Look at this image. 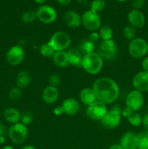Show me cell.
I'll return each mask as SVG.
<instances>
[{
    "mask_svg": "<svg viewBox=\"0 0 148 149\" xmlns=\"http://www.w3.org/2000/svg\"><path fill=\"white\" fill-rule=\"evenodd\" d=\"M92 89L97 100L104 104L113 103L119 96V87L117 83L107 77L97 79L93 84Z\"/></svg>",
    "mask_w": 148,
    "mask_h": 149,
    "instance_id": "cell-1",
    "label": "cell"
},
{
    "mask_svg": "<svg viewBox=\"0 0 148 149\" xmlns=\"http://www.w3.org/2000/svg\"><path fill=\"white\" fill-rule=\"evenodd\" d=\"M102 66V58L97 52L86 54L83 57L82 67L89 74H97L101 71Z\"/></svg>",
    "mask_w": 148,
    "mask_h": 149,
    "instance_id": "cell-2",
    "label": "cell"
},
{
    "mask_svg": "<svg viewBox=\"0 0 148 149\" xmlns=\"http://www.w3.org/2000/svg\"><path fill=\"white\" fill-rule=\"evenodd\" d=\"M148 52V44L142 38H134L130 41L129 52L132 58L140 59L147 55Z\"/></svg>",
    "mask_w": 148,
    "mask_h": 149,
    "instance_id": "cell-3",
    "label": "cell"
},
{
    "mask_svg": "<svg viewBox=\"0 0 148 149\" xmlns=\"http://www.w3.org/2000/svg\"><path fill=\"white\" fill-rule=\"evenodd\" d=\"M81 24L86 30L96 31L101 27V18L98 13L89 10L81 16Z\"/></svg>",
    "mask_w": 148,
    "mask_h": 149,
    "instance_id": "cell-4",
    "label": "cell"
},
{
    "mask_svg": "<svg viewBox=\"0 0 148 149\" xmlns=\"http://www.w3.org/2000/svg\"><path fill=\"white\" fill-rule=\"evenodd\" d=\"M55 51H65L71 45V39L69 35L63 31L55 32L48 42Z\"/></svg>",
    "mask_w": 148,
    "mask_h": 149,
    "instance_id": "cell-5",
    "label": "cell"
},
{
    "mask_svg": "<svg viewBox=\"0 0 148 149\" xmlns=\"http://www.w3.org/2000/svg\"><path fill=\"white\" fill-rule=\"evenodd\" d=\"M8 135L12 142L16 144H21L26 141L28 137V130L25 125L17 123L10 127L8 130Z\"/></svg>",
    "mask_w": 148,
    "mask_h": 149,
    "instance_id": "cell-6",
    "label": "cell"
},
{
    "mask_svg": "<svg viewBox=\"0 0 148 149\" xmlns=\"http://www.w3.org/2000/svg\"><path fill=\"white\" fill-rule=\"evenodd\" d=\"M36 18L44 24L53 23L57 19V11L54 7L49 5H41L36 11Z\"/></svg>",
    "mask_w": 148,
    "mask_h": 149,
    "instance_id": "cell-7",
    "label": "cell"
},
{
    "mask_svg": "<svg viewBox=\"0 0 148 149\" xmlns=\"http://www.w3.org/2000/svg\"><path fill=\"white\" fill-rule=\"evenodd\" d=\"M120 110L118 107H114L111 110L107 111L104 117L102 119L101 124L107 129H115L120 122Z\"/></svg>",
    "mask_w": 148,
    "mask_h": 149,
    "instance_id": "cell-8",
    "label": "cell"
},
{
    "mask_svg": "<svg viewBox=\"0 0 148 149\" xmlns=\"http://www.w3.org/2000/svg\"><path fill=\"white\" fill-rule=\"evenodd\" d=\"M107 111L106 104L102 102L95 101L92 104L88 106L86 110V115L92 120L101 121Z\"/></svg>",
    "mask_w": 148,
    "mask_h": 149,
    "instance_id": "cell-9",
    "label": "cell"
},
{
    "mask_svg": "<svg viewBox=\"0 0 148 149\" xmlns=\"http://www.w3.org/2000/svg\"><path fill=\"white\" fill-rule=\"evenodd\" d=\"M126 107L133 112H136L144 104V97L142 93L133 90L129 92L126 100Z\"/></svg>",
    "mask_w": 148,
    "mask_h": 149,
    "instance_id": "cell-10",
    "label": "cell"
},
{
    "mask_svg": "<svg viewBox=\"0 0 148 149\" xmlns=\"http://www.w3.org/2000/svg\"><path fill=\"white\" fill-rule=\"evenodd\" d=\"M25 58L24 49L22 47L13 46L7 51L6 58L7 61L10 65L15 66L19 65L23 61Z\"/></svg>",
    "mask_w": 148,
    "mask_h": 149,
    "instance_id": "cell-11",
    "label": "cell"
},
{
    "mask_svg": "<svg viewBox=\"0 0 148 149\" xmlns=\"http://www.w3.org/2000/svg\"><path fill=\"white\" fill-rule=\"evenodd\" d=\"M99 55L102 59L112 60L117 52L115 43L113 39L108 41H102L99 47Z\"/></svg>",
    "mask_w": 148,
    "mask_h": 149,
    "instance_id": "cell-12",
    "label": "cell"
},
{
    "mask_svg": "<svg viewBox=\"0 0 148 149\" xmlns=\"http://www.w3.org/2000/svg\"><path fill=\"white\" fill-rule=\"evenodd\" d=\"M132 84L134 90L145 93L148 91V72L142 71L136 74L132 80Z\"/></svg>",
    "mask_w": 148,
    "mask_h": 149,
    "instance_id": "cell-13",
    "label": "cell"
},
{
    "mask_svg": "<svg viewBox=\"0 0 148 149\" xmlns=\"http://www.w3.org/2000/svg\"><path fill=\"white\" fill-rule=\"evenodd\" d=\"M127 18L130 26L134 29H142L145 25V16L140 10H132L128 14Z\"/></svg>",
    "mask_w": 148,
    "mask_h": 149,
    "instance_id": "cell-14",
    "label": "cell"
},
{
    "mask_svg": "<svg viewBox=\"0 0 148 149\" xmlns=\"http://www.w3.org/2000/svg\"><path fill=\"white\" fill-rule=\"evenodd\" d=\"M120 146L123 149L137 148V135L135 132L129 131L122 136Z\"/></svg>",
    "mask_w": 148,
    "mask_h": 149,
    "instance_id": "cell-15",
    "label": "cell"
},
{
    "mask_svg": "<svg viewBox=\"0 0 148 149\" xmlns=\"http://www.w3.org/2000/svg\"><path fill=\"white\" fill-rule=\"evenodd\" d=\"M62 108L64 113L69 116H73L79 111L80 105L75 99L71 97L64 100Z\"/></svg>",
    "mask_w": 148,
    "mask_h": 149,
    "instance_id": "cell-16",
    "label": "cell"
},
{
    "mask_svg": "<svg viewBox=\"0 0 148 149\" xmlns=\"http://www.w3.org/2000/svg\"><path fill=\"white\" fill-rule=\"evenodd\" d=\"M64 20L67 26L72 29L78 28L81 24V16L74 10L66 12L64 15Z\"/></svg>",
    "mask_w": 148,
    "mask_h": 149,
    "instance_id": "cell-17",
    "label": "cell"
},
{
    "mask_svg": "<svg viewBox=\"0 0 148 149\" xmlns=\"http://www.w3.org/2000/svg\"><path fill=\"white\" fill-rule=\"evenodd\" d=\"M58 97H59V93L57 89L50 85L46 87L42 93V100L48 104L55 103L57 100Z\"/></svg>",
    "mask_w": 148,
    "mask_h": 149,
    "instance_id": "cell-18",
    "label": "cell"
},
{
    "mask_svg": "<svg viewBox=\"0 0 148 149\" xmlns=\"http://www.w3.org/2000/svg\"><path fill=\"white\" fill-rule=\"evenodd\" d=\"M4 118L9 123L15 125L21 120V113L15 108H8L4 111Z\"/></svg>",
    "mask_w": 148,
    "mask_h": 149,
    "instance_id": "cell-19",
    "label": "cell"
},
{
    "mask_svg": "<svg viewBox=\"0 0 148 149\" xmlns=\"http://www.w3.org/2000/svg\"><path fill=\"white\" fill-rule=\"evenodd\" d=\"M68 55V60H69V64L76 67L82 66L83 57L80 50L75 48L69 49L67 52Z\"/></svg>",
    "mask_w": 148,
    "mask_h": 149,
    "instance_id": "cell-20",
    "label": "cell"
},
{
    "mask_svg": "<svg viewBox=\"0 0 148 149\" xmlns=\"http://www.w3.org/2000/svg\"><path fill=\"white\" fill-rule=\"evenodd\" d=\"M80 99L84 104L86 106L92 104L97 101V97L92 88H85L80 93Z\"/></svg>",
    "mask_w": 148,
    "mask_h": 149,
    "instance_id": "cell-21",
    "label": "cell"
},
{
    "mask_svg": "<svg viewBox=\"0 0 148 149\" xmlns=\"http://www.w3.org/2000/svg\"><path fill=\"white\" fill-rule=\"evenodd\" d=\"M53 61L55 65L60 68H64L69 65V60L67 52L57 51L53 55Z\"/></svg>",
    "mask_w": 148,
    "mask_h": 149,
    "instance_id": "cell-22",
    "label": "cell"
},
{
    "mask_svg": "<svg viewBox=\"0 0 148 149\" xmlns=\"http://www.w3.org/2000/svg\"><path fill=\"white\" fill-rule=\"evenodd\" d=\"M31 75L27 71H22L17 74L16 85L18 88L23 89L28 87L31 81Z\"/></svg>",
    "mask_w": 148,
    "mask_h": 149,
    "instance_id": "cell-23",
    "label": "cell"
},
{
    "mask_svg": "<svg viewBox=\"0 0 148 149\" xmlns=\"http://www.w3.org/2000/svg\"><path fill=\"white\" fill-rule=\"evenodd\" d=\"M99 34H100V37L103 41H108L111 40L112 38H113V32L110 26L105 25V26L100 27Z\"/></svg>",
    "mask_w": 148,
    "mask_h": 149,
    "instance_id": "cell-24",
    "label": "cell"
},
{
    "mask_svg": "<svg viewBox=\"0 0 148 149\" xmlns=\"http://www.w3.org/2000/svg\"><path fill=\"white\" fill-rule=\"evenodd\" d=\"M55 52L56 51L49 45V42L43 44L40 47V53L44 58H51V57H53Z\"/></svg>",
    "mask_w": 148,
    "mask_h": 149,
    "instance_id": "cell-25",
    "label": "cell"
},
{
    "mask_svg": "<svg viewBox=\"0 0 148 149\" xmlns=\"http://www.w3.org/2000/svg\"><path fill=\"white\" fill-rule=\"evenodd\" d=\"M137 148L139 149H148V136L145 132L137 135Z\"/></svg>",
    "mask_w": 148,
    "mask_h": 149,
    "instance_id": "cell-26",
    "label": "cell"
},
{
    "mask_svg": "<svg viewBox=\"0 0 148 149\" xmlns=\"http://www.w3.org/2000/svg\"><path fill=\"white\" fill-rule=\"evenodd\" d=\"M105 5L104 0H93L90 4V10L94 13H99L104 10Z\"/></svg>",
    "mask_w": 148,
    "mask_h": 149,
    "instance_id": "cell-27",
    "label": "cell"
},
{
    "mask_svg": "<svg viewBox=\"0 0 148 149\" xmlns=\"http://www.w3.org/2000/svg\"><path fill=\"white\" fill-rule=\"evenodd\" d=\"M128 121L129 123L134 127H139L142 124V118L141 117L140 114L137 112H132L129 116H128Z\"/></svg>",
    "mask_w": 148,
    "mask_h": 149,
    "instance_id": "cell-28",
    "label": "cell"
},
{
    "mask_svg": "<svg viewBox=\"0 0 148 149\" xmlns=\"http://www.w3.org/2000/svg\"><path fill=\"white\" fill-rule=\"evenodd\" d=\"M36 19V12L33 11V10H28V11H26L25 13H23V14L22 15L21 17L22 21L24 23H26V24H29V23H33Z\"/></svg>",
    "mask_w": 148,
    "mask_h": 149,
    "instance_id": "cell-29",
    "label": "cell"
},
{
    "mask_svg": "<svg viewBox=\"0 0 148 149\" xmlns=\"http://www.w3.org/2000/svg\"><path fill=\"white\" fill-rule=\"evenodd\" d=\"M9 98L12 101H17L20 100L23 96L21 89L18 88L17 87H12L9 92Z\"/></svg>",
    "mask_w": 148,
    "mask_h": 149,
    "instance_id": "cell-30",
    "label": "cell"
},
{
    "mask_svg": "<svg viewBox=\"0 0 148 149\" xmlns=\"http://www.w3.org/2000/svg\"><path fill=\"white\" fill-rule=\"evenodd\" d=\"M123 36L126 38L128 40H133L135 38V35H136V29L131 26H125L124 29L123 30Z\"/></svg>",
    "mask_w": 148,
    "mask_h": 149,
    "instance_id": "cell-31",
    "label": "cell"
},
{
    "mask_svg": "<svg viewBox=\"0 0 148 149\" xmlns=\"http://www.w3.org/2000/svg\"><path fill=\"white\" fill-rule=\"evenodd\" d=\"M81 49L82 52H84V53L89 54L91 53V52H94V43L91 42V41L88 40L84 41L81 45Z\"/></svg>",
    "mask_w": 148,
    "mask_h": 149,
    "instance_id": "cell-32",
    "label": "cell"
},
{
    "mask_svg": "<svg viewBox=\"0 0 148 149\" xmlns=\"http://www.w3.org/2000/svg\"><path fill=\"white\" fill-rule=\"evenodd\" d=\"M33 114L29 111H25L21 114L22 124L26 125H30L33 121Z\"/></svg>",
    "mask_w": 148,
    "mask_h": 149,
    "instance_id": "cell-33",
    "label": "cell"
},
{
    "mask_svg": "<svg viewBox=\"0 0 148 149\" xmlns=\"http://www.w3.org/2000/svg\"><path fill=\"white\" fill-rule=\"evenodd\" d=\"M49 85L52 87H56L60 83V78L57 74H52L49 77Z\"/></svg>",
    "mask_w": 148,
    "mask_h": 149,
    "instance_id": "cell-34",
    "label": "cell"
},
{
    "mask_svg": "<svg viewBox=\"0 0 148 149\" xmlns=\"http://www.w3.org/2000/svg\"><path fill=\"white\" fill-rule=\"evenodd\" d=\"M145 4V0H132L131 5L133 10H139Z\"/></svg>",
    "mask_w": 148,
    "mask_h": 149,
    "instance_id": "cell-35",
    "label": "cell"
},
{
    "mask_svg": "<svg viewBox=\"0 0 148 149\" xmlns=\"http://www.w3.org/2000/svg\"><path fill=\"white\" fill-rule=\"evenodd\" d=\"M99 38H100V34L98 33H97V32L94 31L91 33H90L89 36V40L91 41L93 43H94V42L98 40Z\"/></svg>",
    "mask_w": 148,
    "mask_h": 149,
    "instance_id": "cell-36",
    "label": "cell"
},
{
    "mask_svg": "<svg viewBox=\"0 0 148 149\" xmlns=\"http://www.w3.org/2000/svg\"><path fill=\"white\" fill-rule=\"evenodd\" d=\"M142 67L143 68V71H147L148 72V56L145 57L142 62Z\"/></svg>",
    "mask_w": 148,
    "mask_h": 149,
    "instance_id": "cell-37",
    "label": "cell"
},
{
    "mask_svg": "<svg viewBox=\"0 0 148 149\" xmlns=\"http://www.w3.org/2000/svg\"><path fill=\"white\" fill-rule=\"evenodd\" d=\"M132 112H133L132 111H131L130 109H128L127 107H126L125 109H123V111H121V114H122V116H123L124 117L128 118V116H129V115L132 113Z\"/></svg>",
    "mask_w": 148,
    "mask_h": 149,
    "instance_id": "cell-38",
    "label": "cell"
},
{
    "mask_svg": "<svg viewBox=\"0 0 148 149\" xmlns=\"http://www.w3.org/2000/svg\"><path fill=\"white\" fill-rule=\"evenodd\" d=\"M142 125L145 127L147 130H148V113L147 114L145 115L144 117L142 118Z\"/></svg>",
    "mask_w": 148,
    "mask_h": 149,
    "instance_id": "cell-39",
    "label": "cell"
},
{
    "mask_svg": "<svg viewBox=\"0 0 148 149\" xmlns=\"http://www.w3.org/2000/svg\"><path fill=\"white\" fill-rule=\"evenodd\" d=\"M62 113H63V110H62V106H59L54 109V113L57 116H60Z\"/></svg>",
    "mask_w": 148,
    "mask_h": 149,
    "instance_id": "cell-40",
    "label": "cell"
},
{
    "mask_svg": "<svg viewBox=\"0 0 148 149\" xmlns=\"http://www.w3.org/2000/svg\"><path fill=\"white\" fill-rule=\"evenodd\" d=\"M56 1H57V2L59 4V5L66 6V5H68V4H70L72 0H56Z\"/></svg>",
    "mask_w": 148,
    "mask_h": 149,
    "instance_id": "cell-41",
    "label": "cell"
},
{
    "mask_svg": "<svg viewBox=\"0 0 148 149\" xmlns=\"http://www.w3.org/2000/svg\"><path fill=\"white\" fill-rule=\"evenodd\" d=\"M109 149H123L120 145H113Z\"/></svg>",
    "mask_w": 148,
    "mask_h": 149,
    "instance_id": "cell-42",
    "label": "cell"
},
{
    "mask_svg": "<svg viewBox=\"0 0 148 149\" xmlns=\"http://www.w3.org/2000/svg\"><path fill=\"white\" fill-rule=\"evenodd\" d=\"M21 149H36V148H35L34 146H33L28 145V146H23Z\"/></svg>",
    "mask_w": 148,
    "mask_h": 149,
    "instance_id": "cell-43",
    "label": "cell"
},
{
    "mask_svg": "<svg viewBox=\"0 0 148 149\" xmlns=\"http://www.w3.org/2000/svg\"><path fill=\"white\" fill-rule=\"evenodd\" d=\"M35 1H36L37 4H44L45 2H46V0H34Z\"/></svg>",
    "mask_w": 148,
    "mask_h": 149,
    "instance_id": "cell-44",
    "label": "cell"
},
{
    "mask_svg": "<svg viewBox=\"0 0 148 149\" xmlns=\"http://www.w3.org/2000/svg\"><path fill=\"white\" fill-rule=\"evenodd\" d=\"M5 141V138H4V135H0V143H4Z\"/></svg>",
    "mask_w": 148,
    "mask_h": 149,
    "instance_id": "cell-45",
    "label": "cell"
},
{
    "mask_svg": "<svg viewBox=\"0 0 148 149\" xmlns=\"http://www.w3.org/2000/svg\"><path fill=\"white\" fill-rule=\"evenodd\" d=\"M4 127L1 126V123H0V135H4Z\"/></svg>",
    "mask_w": 148,
    "mask_h": 149,
    "instance_id": "cell-46",
    "label": "cell"
},
{
    "mask_svg": "<svg viewBox=\"0 0 148 149\" xmlns=\"http://www.w3.org/2000/svg\"><path fill=\"white\" fill-rule=\"evenodd\" d=\"M2 149H14L11 146H5L2 148Z\"/></svg>",
    "mask_w": 148,
    "mask_h": 149,
    "instance_id": "cell-47",
    "label": "cell"
},
{
    "mask_svg": "<svg viewBox=\"0 0 148 149\" xmlns=\"http://www.w3.org/2000/svg\"><path fill=\"white\" fill-rule=\"evenodd\" d=\"M117 1H119V2H125V1H127L128 0H116Z\"/></svg>",
    "mask_w": 148,
    "mask_h": 149,
    "instance_id": "cell-48",
    "label": "cell"
},
{
    "mask_svg": "<svg viewBox=\"0 0 148 149\" xmlns=\"http://www.w3.org/2000/svg\"><path fill=\"white\" fill-rule=\"evenodd\" d=\"M145 133H146V134H147V136H148V130H146V131H145Z\"/></svg>",
    "mask_w": 148,
    "mask_h": 149,
    "instance_id": "cell-49",
    "label": "cell"
},
{
    "mask_svg": "<svg viewBox=\"0 0 148 149\" xmlns=\"http://www.w3.org/2000/svg\"><path fill=\"white\" fill-rule=\"evenodd\" d=\"M147 110H148V105H147Z\"/></svg>",
    "mask_w": 148,
    "mask_h": 149,
    "instance_id": "cell-50",
    "label": "cell"
}]
</instances>
